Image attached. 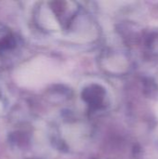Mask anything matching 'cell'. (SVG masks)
Returning a JSON list of instances; mask_svg holds the SVG:
<instances>
[{"instance_id": "cell-1", "label": "cell", "mask_w": 158, "mask_h": 159, "mask_svg": "<svg viewBox=\"0 0 158 159\" xmlns=\"http://www.w3.org/2000/svg\"><path fill=\"white\" fill-rule=\"evenodd\" d=\"M0 108H1V104H0Z\"/></svg>"}]
</instances>
